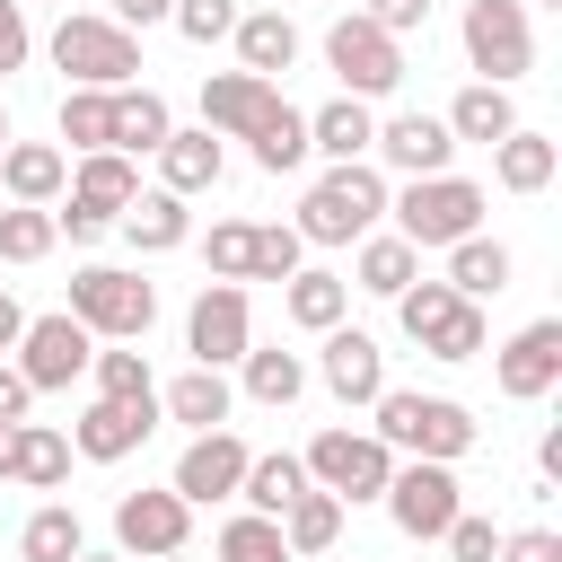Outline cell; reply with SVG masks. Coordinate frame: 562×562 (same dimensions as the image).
Segmentation results:
<instances>
[{
	"instance_id": "obj_27",
	"label": "cell",
	"mask_w": 562,
	"mask_h": 562,
	"mask_svg": "<svg viewBox=\"0 0 562 562\" xmlns=\"http://www.w3.org/2000/svg\"><path fill=\"white\" fill-rule=\"evenodd\" d=\"M272 527H281V544H290V562H316V553H325V544L342 536V501H334L325 483H307V492H299V501H290V509L272 518Z\"/></svg>"
},
{
	"instance_id": "obj_50",
	"label": "cell",
	"mask_w": 562,
	"mask_h": 562,
	"mask_svg": "<svg viewBox=\"0 0 562 562\" xmlns=\"http://www.w3.org/2000/svg\"><path fill=\"white\" fill-rule=\"evenodd\" d=\"M26 404H35V386L18 378V360H0V422H26Z\"/></svg>"
},
{
	"instance_id": "obj_12",
	"label": "cell",
	"mask_w": 562,
	"mask_h": 562,
	"mask_svg": "<svg viewBox=\"0 0 562 562\" xmlns=\"http://www.w3.org/2000/svg\"><path fill=\"white\" fill-rule=\"evenodd\" d=\"M246 342H255L246 290H237V281H202V299H193V316H184V351H193V369H228V360H246Z\"/></svg>"
},
{
	"instance_id": "obj_48",
	"label": "cell",
	"mask_w": 562,
	"mask_h": 562,
	"mask_svg": "<svg viewBox=\"0 0 562 562\" xmlns=\"http://www.w3.org/2000/svg\"><path fill=\"white\" fill-rule=\"evenodd\" d=\"M360 18L386 35H413V26H430V0H360Z\"/></svg>"
},
{
	"instance_id": "obj_20",
	"label": "cell",
	"mask_w": 562,
	"mask_h": 562,
	"mask_svg": "<svg viewBox=\"0 0 562 562\" xmlns=\"http://www.w3.org/2000/svg\"><path fill=\"white\" fill-rule=\"evenodd\" d=\"M61 193H70L79 211H97V220L114 228V220L132 211V193H140V167H132L123 149H88V158L70 167V184H61Z\"/></svg>"
},
{
	"instance_id": "obj_29",
	"label": "cell",
	"mask_w": 562,
	"mask_h": 562,
	"mask_svg": "<svg viewBox=\"0 0 562 562\" xmlns=\"http://www.w3.org/2000/svg\"><path fill=\"white\" fill-rule=\"evenodd\" d=\"M281 307H290V325H299V334H325V325H342L351 281H342V272H307V263H299V272L281 281Z\"/></svg>"
},
{
	"instance_id": "obj_4",
	"label": "cell",
	"mask_w": 562,
	"mask_h": 562,
	"mask_svg": "<svg viewBox=\"0 0 562 562\" xmlns=\"http://www.w3.org/2000/svg\"><path fill=\"white\" fill-rule=\"evenodd\" d=\"M53 70H70V88H132L140 79V35L114 26V18L70 9L53 26Z\"/></svg>"
},
{
	"instance_id": "obj_39",
	"label": "cell",
	"mask_w": 562,
	"mask_h": 562,
	"mask_svg": "<svg viewBox=\"0 0 562 562\" xmlns=\"http://www.w3.org/2000/svg\"><path fill=\"white\" fill-rule=\"evenodd\" d=\"M237 369H246V395H255V404H272V413L307 395V360H299V351H255V342H246V360H237Z\"/></svg>"
},
{
	"instance_id": "obj_2",
	"label": "cell",
	"mask_w": 562,
	"mask_h": 562,
	"mask_svg": "<svg viewBox=\"0 0 562 562\" xmlns=\"http://www.w3.org/2000/svg\"><path fill=\"white\" fill-rule=\"evenodd\" d=\"M378 439L386 448H404V457H439V465H457V457H474V439H483V422L457 404V395H422V386H378Z\"/></svg>"
},
{
	"instance_id": "obj_45",
	"label": "cell",
	"mask_w": 562,
	"mask_h": 562,
	"mask_svg": "<svg viewBox=\"0 0 562 562\" xmlns=\"http://www.w3.org/2000/svg\"><path fill=\"white\" fill-rule=\"evenodd\" d=\"M88 378H97V395H158V386H149V360H140V351H123V342H114V351H97V360H88Z\"/></svg>"
},
{
	"instance_id": "obj_38",
	"label": "cell",
	"mask_w": 562,
	"mask_h": 562,
	"mask_svg": "<svg viewBox=\"0 0 562 562\" xmlns=\"http://www.w3.org/2000/svg\"><path fill=\"white\" fill-rule=\"evenodd\" d=\"M61 246L53 202H0V263H44Z\"/></svg>"
},
{
	"instance_id": "obj_51",
	"label": "cell",
	"mask_w": 562,
	"mask_h": 562,
	"mask_svg": "<svg viewBox=\"0 0 562 562\" xmlns=\"http://www.w3.org/2000/svg\"><path fill=\"white\" fill-rule=\"evenodd\" d=\"M53 228H61L70 246H97V237H105V220H97V211H79V202H70V211H53Z\"/></svg>"
},
{
	"instance_id": "obj_22",
	"label": "cell",
	"mask_w": 562,
	"mask_h": 562,
	"mask_svg": "<svg viewBox=\"0 0 562 562\" xmlns=\"http://www.w3.org/2000/svg\"><path fill=\"white\" fill-rule=\"evenodd\" d=\"M149 158H158V184H167V193H184V202H193V193H211V184H220V167H228L220 132H167Z\"/></svg>"
},
{
	"instance_id": "obj_40",
	"label": "cell",
	"mask_w": 562,
	"mask_h": 562,
	"mask_svg": "<svg viewBox=\"0 0 562 562\" xmlns=\"http://www.w3.org/2000/svg\"><path fill=\"white\" fill-rule=\"evenodd\" d=\"M61 140L88 158V149H114V88H70L61 97Z\"/></svg>"
},
{
	"instance_id": "obj_60",
	"label": "cell",
	"mask_w": 562,
	"mask_h": 562,
	"mask_svg": "<svg viewBox=\"0 0 562 562\" xmlns=\"http://www.w3.org/2000/svg\"><path fill=\"white\" fill-rule=\"evenodd\" d=\"M334 9H351V0H334Z\"/></svg>"
},
{
	"instance_id": "obj_46",
	"label": "cell",
	"mask_w": 562,
	"mask_h": 562,
	"mask_svg": "<svg viewBox=\"0 0 562 562\" xmlns=\"http://www.w3.org/2000/svg\"><path fill=\"white\" fill-rule=\"evenodd\" d=\"M439 544H448L457 562H492V553H501V527H492V518H474V509H457Z\"/></svg>"
},
{
	"instance_id": "obj_3",
	"label": "cell",
	"mask_w": 562,
	"mask_h": 562,
	"mask_svg": "<svg viewBox=\"0 0 562 562\" xmlns=\"http://www.w3.org/2000/svg\"><path fill=\"white\" fill-rule=\"evenodd\" d=\"M395 211V237L404 246H457L483 228V184L465 176H404V193H386Z\"/></svg>"
},
{
	"instance_id": "obj_55",
	"label": "cell",
	"mask_w": 562,
	"mask_h": 562,
	"mask_svg": "<svg viewBox=\"0 0 562 562\" xmlns=\"http://www.w3.org/2000/svg\"><path fill=\"white\" fill-rule=\"evenodd\" d=\"M9 439H18V422H0V483H9Z\"/></svg>"
},
{
	"instance_id": "obj_33",
	"label": "cell",
	"mask_w": 562,
	"mask_h": 562,
	"mask_svg": "<svg viewBox=\"0 0 562 562\" xmlns=\"http://www.w3.org/2000/svg\"><path fill=\"white\" fill-rule=\"evenodd\" d=\"M351 272H360V290H369V299H395L404 281H422V246H404L395 228H369V237H360V263H351Z\"/></svg>"
},
{
	"instance_id": "obj_1",
	"label": "cell",
	"mask_w": 562,
	"mask_h": 562,
	"mask_svg": "<svg viewBox=\"0 0 562 562\" xmlns=\"http://www.w3.org/2000/svg\"><path fill=\"white\" fill-rule=\"evenodd\" d=\"M386 220V176L369 167V158H334L316 184H307V202H299V237L307 246H360L369 228Z\"/></svg>"
},
{
	"instance_id": "obj_61",
	"label": "cell",
	"mask_w": 562,
	"mask_h": 562,
	"mask_svg": "<svg viewBox=\"0 0 562 562\" xmlns=\"http://www.w3.org/2000/svg\"><path fill=\"white\" fill-rule=\"evenodd\" d=\"M18 9H26V0H18Z\"/></svg>"
},
{
	"instance_id": "obj_53",
	"label": "cell",
	"mask_w": 562,
	"mask_h": 562,
	"mask_svg": "<svg viewBox=\"0 0 562 562\" xmlns=\"http://www.w3.org/2000/svg\"><path fill=\"white\" fill-rule=\"evenodd\" d=\"M18 334H26V307H18V299H9V290H0V360H9V351H18Z\"/></svg>"
},
{
	"instance_id": "obj_41",
	"label": "cell",
	"mask_w": 562,
	"mask_h": 562,
	"mask_svg": "<svg viewBox=\"0 0 562 562\" xmlns=\"http://www.w3.org/2000/svg\"><path fill=\"white\" fill-rule=\"evenodd\" d=\"M220 562H290V544H281V527L263 509H246V518L220 527Z\"/></svg>"
},
{
	"instance_id": "obj_36",
	"label": "cell",
	"mask_w": 562,
	"mask_h": 562,
	"mask_svg": "<svg viewBox=\"0 0 562 562\" xmlns=\"http://www.w3.org/2000/svg\"><path fill=\"white\" fill-rule=\"evenodd\" d=\"M79 553H88V527H79L70 501H44V509L18 527V562H79Z\"/></svg>"
},
{
	"instance_id": "obj_59",
	"label": "cell",
	"mask_w": 562,
	"mask_h": 562,
	"mask_svg": "<svg viewBox=\"0 0 562 562\" xmlns=\"http://www.w3.org/2000/svg\"><path fill=\"white\" fill-rule=\"evenodd\" d=\"M544 9H562V0H544Z\"/></svg>"
},
{
	"instance_id": "obj_13",
	"label": "cell",
	"mask_w": 562,
	"mask_h": 562,
	"mask_svg": "<svg viewBox=\"0 0 562 562\" xmlns=\"http://www.w3.org/2000/svg\"><path fill=\"white\" fill-rule=\"evenodd\" d=\"M184 536H193V501H176V483H167V492H123V501H114V553L158 562V553H184Z\"/></svg>"
},
{
	"instance_id": "obj_7",
	"label": "cell",
	"mask_w": 562,
	"mask_h": 562,
	"mask_svg": "<svg viewBox=\"0 0 562 562\" xmlns=\"http://www.w3.org/2000/svg\"><path fill=\"white\" fill-rule=\"evenodd\" d=\"M325 70L342 79V97H395L404 88V35H386V26H369L360 9H342L334 26H325Z\"/></svg>"
},
{
	"instance_id": "obj_56",
	"label": "cell",
	"mask_w": 562,
	"mask_h": 562,
	"mask_svg": "<svg viewBox=\"0 0 562 562\" xmlns=\"http://www.w3.org/2000/svg\"><path fill=\"white\" fill-rule=\"evenodd\" d=\"M79 562H132V553H79Z\"/></svg>"
},
{
	"instance_id": "obj_21",
	"label": "cell",
	"mask_w": 562,
	"mask_h": 562,
	"mask_svg": "<svg viewBox=\"0 0 562 562\" xmlns=\"http://www.w3.org/2000/svg\"><path fill=\"white\" fill-rule=\"evenodd\" d=\"M228 44H237V70H255V79H281V70L299 61V26H290L281 9H237Z\"/></svg>"
},
{
	"instance_id": "obj_42",
	"label": "cell",
	"mask_w": 562,
	"mask_h": 562,
	"mask_svg": "<svg viewBox=\"0 0 562 562\" xmlns=\"http://www.w3.org/2000/svg\"><path fill=\"white\" fill-rule=\"evenodd\" d=\"M299 255H307V237L272 220V228H255V263H246V281H290V272H299Z\"/></svg>"
},
{
	"instance_id": "obj_24",
	"label": "cell",
	"mask_w": 562,
	"mask_h": 562,
	"mask_svg": "<svg viewBox=\"0 0 562 562\" xmlns=\"http://www.w3.org/2000/svg\"><path fill=\"white\" fill-rule=\"evenodd\" d=\"M114 228L132 237V255H176V246L193 237V211H184V193L158 184V193H132V211H123Z\"/></svg>"
},
{
	"instance_id": "obj_28",
	"label": "cell",
	"mask_w": 562,
	"mask_h": 562,
	"mask_svg": "<svg viewBox=\"0 0 562 562\" xmlns=\"http://www.w3.org/2000/svg\"><path fill=\"white\" fill-rule=\"evenodd\" d=\"M448 290H457V299H501V290H509V246L483 237V228L457 237V246H448Z\"/></svg>"
},
{
	"instance_id": "obj_19",
	"label": "cell",
	"mask_w": 562,
	"mask_h": 562,
	"mask_svg": "<svg viewBox=\"0 0 562 562\" xmlns=\"http://www.w3.org/2000/svg\"><path fill=\"white\" fill-rule=\"evenodd\" d=\"M369 149H378L395 176H448V158H457V132H448L439 114H386Z\"/></svg>"
},
{
	"instance_id": "obj_52",
	"label": "cell",
	"mask_w": 562,
	"mask_h": 562,
	"mask_svg": "<svg viewBox=\"0 0 562 562\" xmlns=\"http://www.w3.org/2000/svg\"><path fill=\"white\" fill-rule=\"evenodd\" d=\"M176 0H114V26H167Z\"/></svg>"
},
{
	"instance_id": "obj_43",
	"label": "cell",
	"mask_w": 562,
	"mask_h": 562,
	"mask_svg": "<svg viewBox=\"0 0 562 562\" xmlns=\"http://www.w3.org/2000/svg\"><path fill=\"white\" fill-rule=\"evenodd\" d=\"M167 26H176L184 44H228V26H237V0H176V9H167Z\"/></svg>"
},
{
	"instance_id": "obj_25",
	"label": "cell",
	"mask_w": 562,
	"mask_h": 562,
	"mask_svg": "<svg viewBox=\"0 0 562 562\" xmlns=\"http://www.w3.org/2000/svg\"><path fill=\"white\" fill-rule=\"evenodd\" d=\"M9 483L61 492V483H70V439H61L53 422H18V439H9Z\"/></svg>"
},
{
	"instance_id": "obj_34",
	"label": "cell",
	"mask_w": 562,
	"mask_h": 562,
	"mask_svg": "<svg viewBox=\"0 0 562 562\" xmlns=\"http://www.w3.org/2000/svg\"><path fill=\"white\" fill-rule=\"evenodd\" d=\"M228 404H237V395H228V378H220V369H184V378L158 395V413H167V422H184V430H220V422H228Z\"/></svg>"
},
{
	"instance_id": "obj_16",
	"label": "cell",
	"mask_w": 562,
	"mask_h": 562,
	"mask_svg": "<svg viewBox=\"0 0 562 562\" xmlns=\"http://www.w3.org/2000/svg\"><path fill=\"white\" fill-rule=\"evenodd\" d=\"M246 439L220 422V430H193V448L176 457V501H193V509H211V501H237V474H246Z\"/></svg>"
},
{
	"instance_id": "obj_58",
	"label": "cell",
	"mask_w": 562,
	"mask_h": 562,
	"mask_svg": "<svg viewBox=\"0 0 562 562\" xmlns=\"http://www.w3.org/2000/svg\"><path fill=\"white\" fill-rule=\"evenodd\" d=\"M158 562H184V553H158Z\"/></svg>"
},
{
	"instance_id": "obj_23",
	"label": "cell",
	"mask_w": 562,
	"mask_h": 562,
	"mask_svg": "<svg viewBox=\"0 0 562 562\" xmlns=\"http://www.w3.org/2000/svg\"><path fill=\"white\" fill-rule=\"evenodd\" d=\"M70 184V158L53 140H9L0 149V202H61Z\"/></svg>"
},
{
	"instance_id": "obj_32",
	"label": "cell",
	"mask_w": 562,
	"mask_h": 562,
	"mask_svg": "<svg viewBox=\"0 0 562 562\" xmlns=\"http://www.w3.org/2000/svg\"><path fill=\"white\" fill-rule=\"evenodd\" d=\"M492 176H501V193H544V184H553V140L527 132V123L501 132V140H492Z\"/></svg>"
},
{
	"instance_id": "obj_8",
	"label": "cell",
	"mask_w": 562,
	"mask_h": 562,
	"mask_svg": "<svg viewBox=\"0 0 562 562\" xmlns=\"http://www.w3.org/2000/svg\"><path fill=\"white\" fill-rule=\"evenodd\" d=\"M299 465H307V483H325V492L351 509V501H378V492H386V474H395V448H386L378 430H316Z\"/></svg>"
},
{
	"instance_id": "obj_11",
	"label": "cell",
	"mask_w": 562,
	"mask_h": 562,
	"mask_svg": "<svg viewBox=\"0 0 562 562\" xmlns=\"http://www.w3.org/2000/svg\"><path fill=\"white\" fill-rule=\"evenodd\" d=\"M88 360H97V334H88L70 307H53V316H26V334H18V378H26L35 395H53V386L88 378Z\"/></svg>"
},
{
	"instance_id": "obj_14",
	"label": "cell",
	"mask_w": 562,
	"mask_h": 562,
	"mask_svg": "<svg viewBox=\"0 0 562 562\" xmlns=\"http://www.w3.org/2000/svg\"><path fill=\"white\" fill-rule=\"evenodd\" d=\"M492 378H501V395H509V404H544V395L562 386V316H536V325H518V334L501 342Z\"/></svg>"
},
{
	"instance_id": "obj_31",
	"label": "cell",
	"mask_w": 562,
	"mask_h": 562,
	"mask_svg": "<svg viewBox=\"0 0 562 562\" xmlns=\"http://www.w3.org/2000/svg\"><path fill=\"white\" fill-rule=\"evenodd\" d=\"M246 149H255V167H263V176H290V167H307V158H316V149H307V114H299L290 97L246 132Z\"/></svg>"
},
{
	"instance_id": "obj_9",
	"label": "cell",
	"mask_w": 562,
	"mask_h": 562,
	"mask_svg": "<svg viewBox=\"0 0 562 562\" xmlns=\"http://www.w3.org/2000/svg\"><path fill=\"white\" fill-rule=\"evenodd\" d=\"M465 61H474V79H492V88H509V79H527L536 70V26H527V0H465Z\"/></svg>"
},
{
	"instance_id": "obj_49",
	"label": "cell",
	"mask_w": 562,
	"mask_h": 562,
	"mask_svg": "<svg viewBox=\"0 0 562 562\" xmlns=\"http://www.w3.org/2000/svg\"><path fill=\"white\" fill-rule=\"evenodd\" d=\"M26 53H35L26 9H18V0H0V79H9V70H26Z\"/></svg>"
},
{
	"instance_id": "obj_54",
	"label": "cell",
	"mask_w": 562,
	"mask_h": 562,
	"mask_svg": "<svg viewBox=\"0 0 562 562\" xmlns=\"http://www.w3.org/2000/svg\"><path fill=\"white\" fill-rule=\"evenodd\" d=\"M536 474H544V483H562V430H544V439H536Z\"/></svg>"
},
{
	"instance_id": "obj_10",
	"label": "cell",
	"mask_w": 562,
	"mask_h": 562,
	"mask_svg": "<svg viewBox=\"0 0 562 562\" xmlns=\"http://www.w3.org/2000/svg\"><path fill=\"white\" fill-rule=\"evenodd\" d=\"M378 501H386V518H395L413 544H439V536H448V518L465 509V492H457V465H439V457H413V465H395Z\"/></svg>"
},
{
	"instance_id": "obj_15",
	"label": "cell",
	"mask_w": 562,
	"mask_h": 562,
	"mask_svg": "<svg viewBox=\"0 0 562 562\" xmlns=\"http://www.w3.org/2000/svg\"><path fill=\"white\" fill-rule=\"evenodd\" d=\"M149 430H158V395H97V404L79 413L70 448H79L88 465H123V457H132Z\"/></svg>"
},
{
	"instance_id": "obj_57",
	"label": "cell",
	"mask_w": 562,
	"mask_h": 562,
	"mask_svg": "<svg viewBox=\"0 0 562 562\" xmlns=\"http://www.w3.org/2000/svg\"><path fill=\"white\" fill-rule=\"evenodd\" d=\"M0 149H9V105H0Z\"/></svg>"
},
{
	"instance_id": "obj_26",
	"label": "cell",
	"mask_w": 562,
	"mask_h": 562,
	"mask_svg": "<svg viewBox=\"0 0 562 562\" xmlns=\"http://www.w3.org/2000/svg\"><path fill=\"white\" fill-rule=\"evenodd\" d=\"M369 140H378L369 97H334V105L307 114V149H316V158H369Z\"/></svg>"
},
{
	"instance_id": "obj_5",
	"label": "cell",
	"mask_w": 562,
	"mask_h": 562,
	"mask_svg": "<svg viewBox=\"0 0 562 562\" xmlns=\"http://www.w3.org/2000/svg\"><path fill=\"white\" fill-rule=\"evenodd\" d=\"M70 316L97 334V342H140L149 316H158V290L123 263H79L70 272Z\"/></svg>"
},
{
	"instance_id": "obj_35",
	"label": "cell",
	"mask_w": 562,
	"mask_h": 562,
	"mask_svg": "<svg viewBox=\"0 0 562 562\" xmlns=\"http://www.w3.org/2000/svg\"><path fill=\"white\" fill-rule=\"evenodd\" d=\"M299 492H307V465H299L290 448H272V457H246V474H237V501H246V509H263V518H281Z\"/></svg>"
},
{
	"instance_id": "obj_47",
	"label": "cell",
	"mask_w": 562,
	"mask_h": 562,
	"mask_svg": "<svg viewBox=\"0 0 562 562\" xmlns=\"http://www.w3.org/2000/svg\"><path fill=\"white\" fill-rule=\"evenodd\" d=\"M492 562H562V536L553 527H518V536H501Z\"/></svg>"
},
{
	"instance_id": "obj_6",
	"label": "cell",
	"mask_w": 562,
	"mask_h": 562,
	"mask_svg": "<svg viewBox=\"0 0 562 562\" xmlns=\"http://www.w3.org/2000/svg\"><path fill=\"white\" fill-rule=\"evenodd\" d=\"M395 316H404V334L430 351V360H483V299H457L448 281H404L395 290Z\"/></svg>"
},
{
	"instance_id": "obj_30",
	"label": "cell",
	"mask_w": 562,
	"mask_h": 562,
	"mask_svg": "<svg viewBox=\"0 0 562 562\" xmlns=\"http://www.w3.org/2000/svg\"><path fill=\"white\" fill-rule=\"evenodd\" d=\"M439 123H448L457 140H483V149H492L501 132H518V105H509V88H492V79H474V88H457V105H448Z\"/></svg>"
},
{
	"instance_id": "obj_18",
	"label": "cell",
	"mask_w": 562,
	"mask_h": 562,
	"mask_svg": "<svg viewBox=\"0 0 562 562\" xmlns=\"http://www.w3.org/2000/svg\"><path fill=\"white\" fill-rule=\"evenodd\" d=\"M316 378H325L334 404H378V386H386V351H378L360 325H325V360H316Z\"/></svg>"
},
{
	"instance_id": "obj_17",
	"label": "cell",
	"mask_w": 562,
	"mask_h": 562,
	"mask_svg": "<svg viewBox=\"0 0 562 562\" xmlns=\"http://www.w3.org/2000/svg\"><path fill=\"white\" fill-rule=\"evenodd\" d=\"M272 105H281V79H255V70H211L202 79V132H220V140H246Z\"/></svg>"
},
{
	"instance_id": "obj_37",
	"label": "cell",
	"mask_w": 562,
	"mask_h": 562,
	"mask_svg": "<svg viewBox=\"0 0 562 562\" xmlns=\"http://www.w3.org/2000/svg\"><path fill=\"white\" fill-rule=\"evenodd\" d=\"M167 132H176V114H167V97H158V88H114V149H123V158L158 149Z\"/></svg>"
},
{
	"instance_id": "obj_44",
	"label": "cell",
	"mask_w": 562,
	"mask_h": 562,
	"mask_svg": "<svg viewBox=\"0 0 562 562\" xmlns=\"http://www.w3.org/2000/svg\"><path fill=\"white\" fill-rule=\"evenodd\" d=\"M202 255H211V281H246V263H255V220H220Z\"/></svg>"
}]
</instances>
